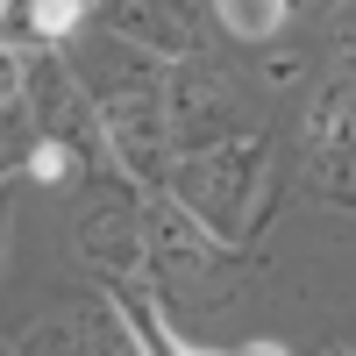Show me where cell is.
I'll return each instance as SVG.
<instances>
[{
	"label": "cell",
	"mask_w": 356,
	"mask_h": 356,
	"mask_svg": "<svg viewBox=\"0 0 356 356\" xmlns=\"http://www.w3.org/2000/svg\"><path fill=\"white\" fill-rule=\"evenodd\" d=\"M143 214H150V257H157V264H171V271H207V264H214V243H221V235H207L171 193L143 200Z\"/></svg>",
	"instance_id": "obj_8"
},
{
	"label": "cell",
	"mask_w": 356,
	"mask_h": 356,
	"mask_svg": "<svg viewBox=\"0 0 356 356\" xmlns=\"http://www.w3.org/2000/svg\"><path fill=\"white\" fill-rule=\"evenodd\" d=\"M22 107H29V122H36V136H50V143H65V150L93 171V150H100V107L86 100V86H79V72L65 65L57 50H36L29 57V79H22Z\"/></svg>",
	"instance_id": "obj_4"
},
{
	"label": "cell",
	"mask_w": 356,
	"mask_h": 356,
	"mask_svg": "<svg viewBox=\"0 0 356 356\" xmlns=\"http://www.w3.org/2000/svg\"><path fill=\"white\" fill-rule=\"evenodd\" d=\"M72 335H79L86 356H150V342H143V328H136V314H129L122 292L86 300V307L72 314Z\"/></svg>",
	"instance_id": "obj_9"
},
{
	"label": "cell",
	"mask_w": 356,
	"mask_h": 356,
	"mask_svg": "<svg viewBox=\"0 0 356 356\" xmlns=\"http://www.w3.org/2000/svg\"><path fill=\"white\" fill-rule=\"evenodd\" d=\"M79 22H86V0H29V15H22V29L36 43H65Z\"/></svg>",
	"instance_id": "obj_11"
},
{
	"label": "cell",
	"mask_w": 356,
	"mask_h": 356,
	"mask_svg": "<svg viewBox=\"0 0 356 356\" xmlns=\"http://www.w3.org/2000/svg\"><path fill=\"white\" fill-rule=\"evenodd\" d=\"M335 356H342V349H335Z\"/></svg>",
	"instance_id": "obj_22"
},
{
	"label": "cell",
	"mask_w": 356,
	"mask_h": 356,
	"mask_svg": "<svg viewBox=\"0 0 356 356\" xmlns=\"http://www.w3.org/2000/svg\"><path fill=\"white\" fill-rule=\"evenodd\" d=\"M72 150H65V143H50V136H36V150H29V178H36V186H65V178H72Z\"/></svg>",
	"instance_id": "obj_14"
},
{
	"label": "cell",
	"mask_w": 356,
	"mask_h": 356,
	"mask_svg": "<svg viewBox=\"0 0 356 356\" xmlns=\"http://www.w3.org/2000/svg\"><path fill=\"white\" fill-rule=\"evenodd\" d=\"M243 356H285V349H278V342H250Z\"/></svg>",
	"instance_id": "obj_17"
},
{
	"label": "cell",
	"mask_w": 356,
	"mask_h": 356,
	"mask_svg": "<svg viewBox=\"0 0 356 356\" xmlns=\"http://www.w3.org/2000/svg\"><path fill=\"white\" fill-rule=\"evenodd\" d=\"M72 250L114 292L150 278V214L136 200V178H86V193L72 207Z\"/></svg>",
	"instance_id": "obj_2"
},
{
	"label": "cell",
	"mask_w": 356,
	"mask_h": 356,
	"mask_svg": "<svg viewBox=\"0 0 356 356\" xmlns=\"http://www.w3.org/2000/svg\"><path fill=\"white\" fill-rule=\"evenodd\" d=\"M264 164H271V143H264V136H228V143H214V150L178 157L164 193L186 207L207 235L243 243L250 214H257V193H264Z\"/></svg>",
	"instance_id": "obj_1"
},
{
	"label": "cell",
	"mask_w": 356,
	"mask_h": 356,
	"mask_svg": "<svg viewBox=\"0 0 356 356\" xmlns=\"http://www.w3.org/2000/svg\"><path fill=\"white\" fill-rule=\"evenodd\" d=\"M307 143L321 164H356V65H342L307 114Z\"/></svg>",
	"instance_id": "obj_7"
},
{
	"label": "cell",
	"mask_w": 356,
	"mask_h": 356,
	"mask_svg": "<svg viewBox=\"0 0 356 356\" xmlns=\"http://www.w3.org/2000/svg\"><path fill=\"white\" fill-rule=\"evenodd\" d=\"M15 356H86V349L72 335V321H36V328L15 335Z\"/></svg>",
	"instance_id": "obj_13"
},
{
	"label": "cell",
	"mask_w": 356,
	"mask_h": 356,
	"mask_svg": "<svg viewBox=\"0 0 356 356\" xmlns=\"http://www.w3.org/2000/svg\"><path fill=\"white\" fill-rule=\"evenodd\" d=\"M22 79H29V65H22L8 43H0V107H8V100H22Z\"/></svg>",
	"instance_id": "obj_15"
},
{
	"label": "cell",
	"mask_w": 356,
	"mask_h": 356,
	"mask_svg": "<svg viewBox=\"0 0 356 356\" xmlns=\"http://www.w3.org/2000/svg\"><path fill=\"white\" fill-rule=\"evenodd\" d=\"M100 107V136H107V157L122 178H136L143 193L171 186V164H178V136H171V100L157 93L150 79H122L93 100Z\"/></svg>",
	"instance_id": "obj_3"
},
{
	"label": "cell",
	"mask_w": 356,
	"mask_h": 356,
	"mask_svg": "<svg viewBox=\"0 0 356 356\" xmlns=\"http://www.w3.org/2000/svg\"><path fill=\"white\" fill-rule=\"evenodd\" d=\"M349 171H356V164H349Z\"/></svg>",
	"instance_id": "obj_21"
},
{
	"label": "cell",
	"mask_w": 356,
	"mask_h": 356,
	"mask_svg": "<svg viewBox=\"0 0 356 356\" xmlns=\"http://www.w3.org/2000/svg\"><path fill=\"white\" fill-rule=\"evenodd\" d=\"M8 15H15V0H0V29H8Z\"/></svg>",
	"instance_id": "obj_19"
},
{
	"label": "cell",
	"mask_w": 356,
	"mask_h": 356,
	"mask_svg": "<svg viewBox=\"0 0 356 356\" xmlns=\"http://www.w3.org/2000/svg\"><path fill=\"white\" fill-rule=\"evenodd\" d=\"M214 8H221V22L235 29V36L257 43V36H271V29L292 15V0H214Z\"/></svg>",
	"instance_id": "obj_10"
},
{
	"label": "cell",
	"mask_w": 356,
	"mask_h": 356,
	"mask_svg": "<svg viewBox=\"0 0 356 356\" xmlns=\"http://www.w3.org/2000/svg\"><path fill=\"white\" fill-rule=\"evenodd\" d=\"M0 243H8V178H0Z\"/></svg>",
	"instance_id": "obj_16"
},
{
	"label": "cell",
	"mask_w": 356,
	"mask_h": 356,
	"mask_svg": "<svg viewBox=\"0 0 356 356\" xmlns=\"http://www.w3.org/2000/svg\"><path fill=\"white\" fill-rule=\"evenodd\" d=\"M0 356H8V349H0Z\"/></svg>",
	"instance_id": "obj_20"
},
{
	"label": "cell",
	"mask_w": 356,
	"mask_h": 356,
	"mask_svg": "<svg viewBox=\"0 0 356 356\" xmlns=\"http://www.w3.org/2000/svg\"><path fill=\"white\" fill-rule=\"evenodd\" d=\"M100 29L122 50H143V57H157V65H193V57H207L193 15L178 8V0H100Z\"/></svg>",
	"instance_id": "obj_5"
},
{
	"label": "cell",
	"mask_w": 356,
	"mask_h": 356,
	"mask_svg": "<svg viewBox=\"0 0 356 356\" xmlns=\"http://www.w3.org/2000/svg\"><path fill=\"white\" fill-rule=\"evenodd\" d=\"M292 8H335V0H292Z\"/></svg>",
	"instance_id": "obj_18"
},
{
	"label": "cell",
	"mask_w": 356,
	"mask_h": 356,
	"mask_svg": "<svg viewBox=\"0 0 356 356\" xmlns=\"http://www.w3.org/2000/svg\"><path fill=\"white\" fill-rule=\"evenodd\" d=\"M171 136H178V157H193V150H214V143L235 136V100H228V86L214 72H186L171 86Z\"/></svg>",
	"instance_id": "obj_6"
},
{
	"label": "cell",
	"mask_w": 356,
	"mask_h": 356,
	"mask_svg": "<svg viewBox=\"0 0 356 356\" xmlns=\"http://www.w3.org/2000/svg\"><path fill=\"white\" fill-rule=\"evenodd\" d=\"M29 150H36V122H29V107H22V100H8V107H0V178L22 171Z\"/></svg>",
	"instance_id": "obj_12"
}]
</instances>
